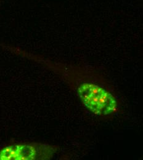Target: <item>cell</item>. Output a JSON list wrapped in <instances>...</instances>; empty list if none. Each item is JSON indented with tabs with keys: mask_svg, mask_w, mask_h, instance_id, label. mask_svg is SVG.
<instances>
[{
	"mask_svg": "<svg viewBox=\"0 0 143 160\" xmlns=\"http://www.w3.org/2000/svg\"><path fill=\"white\" fill-rule=\"evenodd\" d=\"M66 70V78L89 112L100 120L107 121L119 115L122 101L103 73L91 68L72 67Z\"/></svg>",
	"mask_w": 143,
	"mask_h": 160,
	"instance_id": "1",
	"label": "cell"
},
{
	"mask_svg": "<svg viewBox=\"0 0 143 160\" xmlns=\"http://www.w3.org/2000/svg\"><path fill=\"white\" fill-rule=\"evenodd\" d=\"M58 148L47 144H17L5 147L0 150V160L50 159Z\"/></svg>",
	"mask_w": 143,
	"mask_h": 160,
	"instance_id": "2",
	"label": "cell"
},
{
	"mask_svg": "<svg viewBox=\"0 0 143 160\" xmlns=\"http://www.w3.org/2000/svg\"><path fill=\"white\" fill-rule=\"evenodd\" d=\"M4 1V0H0V4H1Z\"/></svg>",
	"mask_w": 143,
	"mask_h": 160,
	"instance_id": "3",
	"label": "cell"
}]
</instances>
